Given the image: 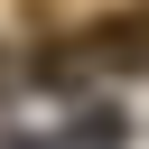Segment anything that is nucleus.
Returning a JSON list of instances; mask_svg holds the SVG:
<instances>
[]
</instances>
